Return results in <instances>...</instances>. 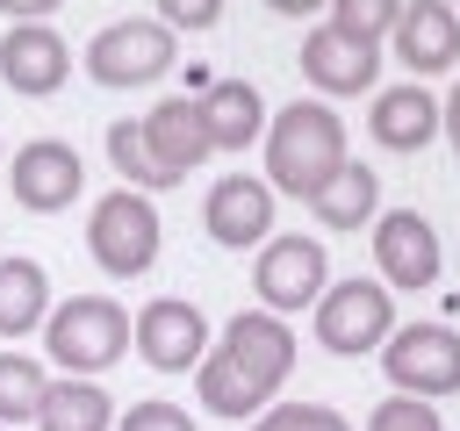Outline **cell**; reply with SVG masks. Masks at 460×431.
<instances>
[{
    "label": "cell",
    "instance_id": "26",
    "mask_svg": "<svg viewBox=\"0 0 460 431\" xmlns=\"http://www.w3.org/2000/svg\"><path fill=\"white\" fill-rule=\"evenodd\" d=\"M367 431H446V424H438L431 402H417V395H388V402H374Z\"/></svg>",
    "mask_w": 460,
    "mask_h": 431
},
{
    "label": "cell",
    "instance_id": "20",
    "mask_svg": "<svg viewBox=\"0 0 460 431\" xmlns=\"http://www.w3.org/2000/svg\"><path fill=\"white\" fill-rule=\"evenodd\" d=\"M374 201H381V180H374V165H359V158H345V165L309 194V208H316L323 230H359V223H374Z\"/></svg>",
    "mask_w": 460,
    "mask_h": 431
},
{
    "label": "cell",
    "instance_id": "28",
    "mask_svg": "<svg viewBox=\"0 0 460 431\" xmlns=\"http://www.w3.org/2000/svg\"><path fill=\"white\" fill-rule=\"evenodd\" d=\"M223 0H158V22L165 29H216Z\"/></svg>",
    "mask_w": 460,
    "mask_h": 431
},
{
    "label": "cell",
    "instance_id": "24",
    "mask_svg": "<svg viewBox=\"0 0 460 431\" xmlns=\"http://www.w3.org/2000/svg\"><path fill=\"white\" fill-rule=\"evenodd\" d=\"M395 14H402V0H331V29H345L359 43H381L395 29Z\"/></svg>",
    "mask_w": 460,
    "mask_h": 431
},
{
    "label": "cell",
    "instance_id": "22",
    "mask_svg": "<svg viewBox=\"0 0 460 431\" xmlns=\"http://www.w3.org/2000/svg\"><path fill=\"white\" fill-rule=\"evenodd\" d=\"M43 388H50V374L36 366V359H22V352H0V424L14 431V424H36V402H43Z\"/></svg>",
    "mask_w": 460,
    "mask_h": 431
},
{
    "label": "cell",
    "instance_id": "10",
    "mask_svg": "<svg viewBox=\"0 0 460 431\" xmlns=\"http://www.w3.org/2000/svg\"><path fill=\"white\" fill-rule=\"evenodd\" d=\"M79 180H86V165H79V151L65 136H36V144H22L7 158V187L36 216H58L65 201H79Z\"/></svg>",
    "mask_w": 460,
    "mask_h": 431
},
{
    "label": "cell",
    "instance_id": "18",
    "mask_svg": "<svg viewBox=\"0 0 460 431\" xmlns=\"http://www.w3.org/2000/svg\"><path fill=\"white\" fill-rule=\"evenodd\" d=\"M367 129H374V144H388V151H424L431 136H438V101H431V86H381L374 93V108H367Z\"/></svg>",
    "mask_w": 460,
    "mask_h": 431
},
{
    "label": "cell",
    "instance_id": "33",
    "mask_svg": "<svg viewBox=\"0 0 460 431\" xmlns=\"http://www.w3.org/2000/svg\"><path fill=\"white\" fill-rule=\"evenodd\" d=\"M453 14H460V7H453Z\"/></svg>",
    "mask_w": 460,
    "mask_h": 431
},
{
    "label": "cell",
    "instance_id": "16",
    "mask_svg": "<svg viewBox=\"0 0 460 431\" xmlns=\"http://www.w3.org/2000/svg\"><path fill=\"white\" fill-rule=\"evenodd\" d=\"M388 36H395L402 72H446L460 57V14H453V0H410Z\"/></svg>",
    "mask_w": 460,
    "mask_h": 431
},
{
    "label": "cell",
    "instance_id": "27",
    "mask_svg": "<svg viewBox=\"0 0 460 431\" xmlns=\"http://www.w3.org/2000/svg\"><path fill=\"white\" fill-rule=\"evenodd\" d=\"M115 431H194V417L180 402H129Z\"/></svg>",
    "mask_w": 460,
    "mask_h": 431
},
{
    "label": "cell",
    "instance_id": "7",
    "mask_svg": "<svg viewBox=\"0 0 460 431\" xmlns=\"http://www.w3.org/2000/svg\"><path fill=\"white\" fill-rule=\"evenodd\" d=\"M172 29L165 22H151V14H122V22H108L93 43H86V72H93V86H151L165 65H172Z\"/></svg>",
    "mask_w": 460,
    "mask_h": 431
},
{
    "label": "cell",
    "instance_id": "30",
    "mask_svg": "<svg viewBox=\"0 0 460 431\" xmlns=\"http://www.w3.org/2000/svg\"><path fill=\"white\" fill-rule=\"evenodd\" d=\"M0 7H7V14H14V22H43V14H50V7H58V0H0Z\"/></svg>",
    "mask_w": 460,
    "mask_h": 431
},
{
    "label": "cell",
    "instance_id": "12",
    "mask_svg": "<svg viewBox=\"0 0 460 431\" xmlns=\"http://www.w3.org/2000/svg\"><path fill=\"white\" fill-rule=\"evenodd\" d=\"M302 79L316 93H367L381 79V43H359V36L323 22V29L302 36Z\"/></svg>",
    "mask_w": 460,
    "mask_h": 431
},
{
    "label": "cell",
    "instance_id": "31",
    "mask_svg": "<svg viewBox=\"0 0 460 431\" xmlns=\"http://www.w3.org/2000/svg\"><path fill=\"white\" fill-rule=\"evenodd\" d=\"M273 14H316V7H331V0H266Z\"/></svg>",
    "mask_w": 460,
    "mask_h": 431
},
{
    "label": "cell",
    "instance_id": "29",
    "mask_svg": "<svg viewBox=\"0 0 460 431\" xmlns=\"http://www.w3.org/2000/svg\"><path fill=\"white\" fill-rule=\"evenodd\" d=\"M438 129H446V144L460 151V86H453V93L438 101Z\"/></svg>",
    "mask_w": 460,
    "mask_h": 431
},
{
    "label": "cell",
    "instance_id": "4",
    "mask_svg": "<svg viewBox=\"0 0 460 431\" xmlns=\"http://www.w3.org/2000/svg\"><path fill=\"white\" fill-rule=\"evenodd\" d=\"M158 208H151V194H137V187H115L108 201H93V216H86V251H93V266L101 273H115V280H137V273H151L158 266Z\"/></svg>",
    "mask_w": 460,
    "mask_h": 431
},
{
    "label": "cell",
    "instance_id": "34",
    "mask_svg": "<svg viewBox=\"0 0 460 431\" xmlns=\"http://www.w3.org/2000/svg\"><path fill=\"white\" fill-rule=\"evenodd\" d=\"M0 431H7V424H0Z\"/></svg>",
    "mask_w": 460,
    "mask_h": 431
},
{
    "label": "cell",
    "instance_id": "19",
    "mask_svg": "<svg viewBox=\"0 0 460 431\" xmlns=\"http://www.w3.org/2000/svg\"><path fill=\"white\" fill-rule=\"evenodd\" d=\"M36 431H115V402H108L101 381L65 374V381L43 388V402H36Z\"/></svg>",
    "mask_w": 460,
    "mask_h": 431
},
{
    "label": "cell",
    "instance_id": "15",
    "mask_svg": "<svg viewBox=\"0 0 460 431\" xmlns=\"http://www.w3.org/2000/svg\"><path fill=\"white\" fill-rule=\"evenodd\" d=\"M65 72H72V50H65L58 29H43V22H14V29L0 36V79H7L14 93H58Z\"/></svg>",
    "mask_w": 460,
    "mask_h": 431
},
{
    "label": "cell",
    "instance_id": "17",
    "mask_svg": "<svg viewBox=\"0 0 460 431\" xmlns=\"http://www.w3.org/2000/svg\"><path fill=\"white\" fill-rule=\"evenodd\" d=\"M194 108H201L208 151H244V144H259V129H266V101H259L252 79H216Z\"/></svg>",
    "mask_w": 460,
    "mask_h": 431
},
{
    "label": "cell",
    "instance_id": "1",
    "mask_svg": "<svg viewBox=\"0 0 460 431\" xmlns=\"http://www.w3.org/2000/svg\"><path fill=\"white\" fill-rule=\"evenodd\" d=\"M288 366H295V330L280 323V316H230L223 323V338L194 359V395H201V409L208 417H259L273 395H280V381H288Z\"/></svg>",
    "mask_w": 460,
    "mask_h": 431
},
{
    "label": "cell",
    "instance_id": "5",
    "mask_svg": "<svg viewBox=\"0 0 460 431\" xmlns=\"http://www.w3.org/2000/svg\"><path fill=\"white\" fill-rule=\"evenodd\" d=\"M381 374L395 395H417V402H438L460 388V330L453 323H410V330H388L381 338Z\"/></svg>",
    "mask_w": 460,
    "mask_h": 431
},
{
    "label": "cell",
    "instance_id": "9",
    "mask_svg": "<svg viewBox=\"0 0 460 431\" xmlns=\"http://www.w3.org/2000/svg\"><path fill=\"white\" fill-rule=\"evenodd\" d=\"M129 345L158 374H194V359L208 352V316L194 302H180V295H158V302H144L129 316Z\"/></svg>",
    "mask_w": 460,
    "mask_h": 431
},
{
    "label": "cell",
    "instance_id": "11",
    "mask_svg": "<svg viewBox=\"0 0 460 431\" xmlns=\"http://www.w3.org/2000/svg\"><path fill=\"white\" fill-rule=\"evenodd\" d=\"M374 266H381V287H431L438 280V230L417 216V208H388L374 216Z\"/></svg>",
    "mask_w": 460,
    "mask_h": 431
},
{
    "label": "cell",
    "instance_id": "32",
    "mask_svg": "<svg viewBox=\"0 0 460 431\" xmlns=\"http://www.w3.org/2000/svg\"><path fill=\"white\" fill-rule=\"evenodd\" d=\"M0 165H7V151H0Z\"/></svg>",
    "mask_w": 460,
    "mask_h": 431
},
{
    "label": "cell",
    "instance_id": "8",
    "mask_svg": "<svg viewBox=\"0 0 460 431\" xmlns=\"http://www.w3.org/2000/svg\"><path fill=\"white\" fill-rule=\"evenodd\" d=\"M252 287H259L266 316H295L331 287V259L316 237H266L252 259Z\"/></svg>",
    "mask_w": 460,
    "mask_h": 431
},
{
    "label": "cell",
    "instance_id": "25",
    "mask_svg": "<svg viewBox=\"0 0 460 431\" xmlns=\"http://www.w3.org/2000/svg\"><path fill=\"white\" fill-rule=\"evenodd\" d=\"M252 431H352L331 402H266L252 417Z\"/></svg>",
    "mask_w": 460,
    "mask_h": 431
},
{
    "label": "cell",
    "instance_id": "6",
    "mask_svg": "<svg viewBox=\"0 0 460 431\" xmlns=\"http://www.w3.org/2000/svg\"><path fill=\"white\" fill-rule=\"evenodd\" d=\"M309 309H316V338H323V352H338V359L381 352V338L395 330V295H388L381 280H331Z\"/></svg>",
    "mask_w": 460,
    "mask_h": 431
},
{
    "label": "cell",
    "instance_id": "13",
    "mask_svg": "<svg viewBox=\"0 0 460 431\" xmlns=\"http://www.w3.org/2000/svg\"><path fill=\"white\" fill-rule=\"evenodd\" d=\"M201 216H208V237H216L223 251L266 244V237H273V187H266V180H252V172H230V180H216V187H208Z\"/></svg>",
    "mask_w": 460,
    "mask_h": 431
},
{
    "label": "cell",
    "instance_id": "21",
    "mask_svg": "<svg viewBox=\"0 0 460 431\" xmlns=\"http://www.w3.org/2000/svg\"><path fill=\"white\" fill-rule=\"evenodd\" d=\"M50 316V273L36 259H0V338H22Z\"/></svg>",
    "mask_w": 460,
    "mask_h": 431
},
{
    "label": "cell",
    "instance_id": "14",
    "mask_svg": "<svg viewBox=\"0 0 460 431\" xmlns=\"http://www.w3.org/2000/svg\"><path fill=\"white\" fill-rule=\"evenodd\" d=\"M137 136H144V151H151V165L165 172V180H187L201 158H208V136H201V108L187 101V93H165L144 122H137Z\"/></svg>",
    "mask_w": 460,
    "mask_h": 431
},
{
    "label": "cell",
    "instance_id": "2",
    "mask_svg": "<svg viewBox=\"0 0 460 431\" xmlns=\"http://www.w3.org/2000/svg\"><path fill=\"white\" fill-rule=\"evenodd\" d=\"M259 144H266V187L295 201H309L345 165V122L331 101H288L280 115H266Z\"/></svg>",
    "mask_w": 460,
    "mask_h": 431
},
{
    "label": "cell",
    "instance_id": "3",
    "mask_svg": "<svg viewBox=\"0 0 460 431\" xmlns=\"http://www.w3.org/2000/svg\"><path fill=\"white\" fill-rule=\"evenodd\" d=\"M43 345L65 374H108L129 352V316L108 295H65V309L43 316Z\"/></svg>",
    "mask_w": 460,
    "mask_h": 431
},
{
    "label": "cell",
    "instance_id": "23",
    "mask_svg": "<svg viewBox=\"0 0 460 431\" xmlns=\"http://www.w3.org/2000/svg\"><path fill=\"white\" fill-rule=\"evenodd\" d=\"M108 158H115L122 187H137V194H151V187H172V180H165V172L151 165V151H144L137 122H115V129H108Z\"/></svg>",
    "mask_w": 460,
    "mask_h": 431
}]
</instances>
